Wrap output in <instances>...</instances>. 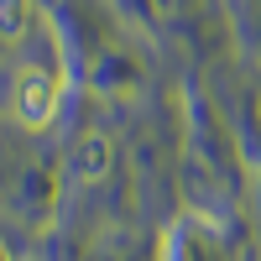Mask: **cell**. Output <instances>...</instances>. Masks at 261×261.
Here are the masks:
<instances>
[{"label": "cell", "mask_w": 261, "mask_h": 261, "mask_svg": "<svg viewBox=\"0 0 261 261\" xmlns=\"http://www.w3.org/2000/svg\"><path fill=\"white\" fill-rule=\"evenodd\" d=\"M32 27V0H0V42H21Z\"/></svg>", "instance_id": "cell-3"}, {"label": "cell", "mask_w": 261, "mask_h": 261, "mask_svg": "<svg viewBox=\"0 0 261 261\" xmlns=\"http://www.w3.org/2000/svg\"><path fill=\"white\" fill-rule=\"evenodd\" d=\"M58 94H63V79L58 73H47V68H21V79H16V120L21 125H32V130H42L53 115H58Z\"/></svg>", "instance_id": "cell-1"}, {"label": "cell", "mask_w": 261, "mask_h": 261, "mask_svg": "<svg viewBox=\"0 0 261 261\" xmlns=\"http://www.w3.org/2000/svg\"><path fill=\"white\" fill-rule=\"evenodd\" d=\"M110 136H99V130H89V136L79 141V178H105V172H110Z\"/></svg>", "instance_id": "cell-2"}, {"label": "cell", "mask_w": 261, "mask_h": 261, "mask_svg": "<svg viewBox=\"0 0 261 261\" xmlns=\"http://www.w3.org/2000/svg\"><path fill=\"white\" fill-rule=\"evenodd\" d=\"M0 261H16V256H11V251H6V241H0Z\"/></svg>", "instance_id": "cell-4"}]
</instances>
